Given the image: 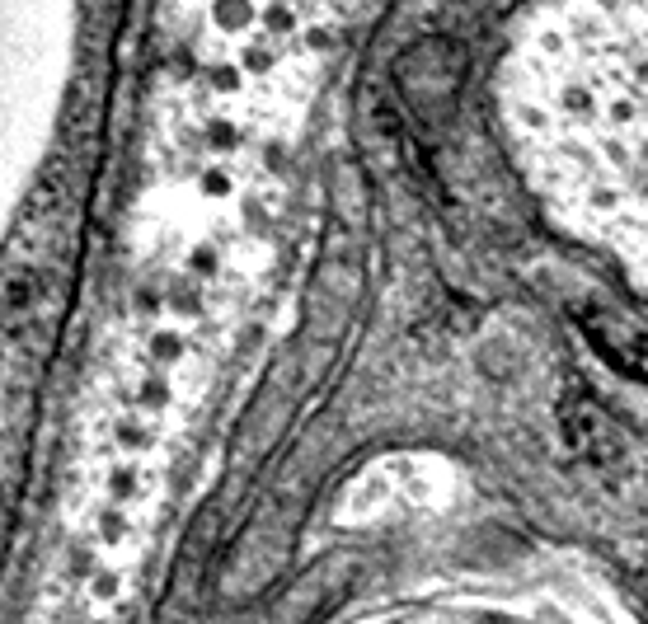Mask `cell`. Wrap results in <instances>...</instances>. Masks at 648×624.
I'll list each match as a JSON object with an SVG mask.
<instances>
[{"label": "cell", "mask_w": 648, "mask_h": 624, "mask_svg": "<svg viewBox=\"0 0 648 624\" xmlns=\"http://www.w3.org/2000/svg\"><path fill=\"white\" fill-rule=\"evenodd\" d=\"M494 94L545 212L648 291V0H536Z\"/></svg>", "instance_id": "cell-1"}]
</instances>
